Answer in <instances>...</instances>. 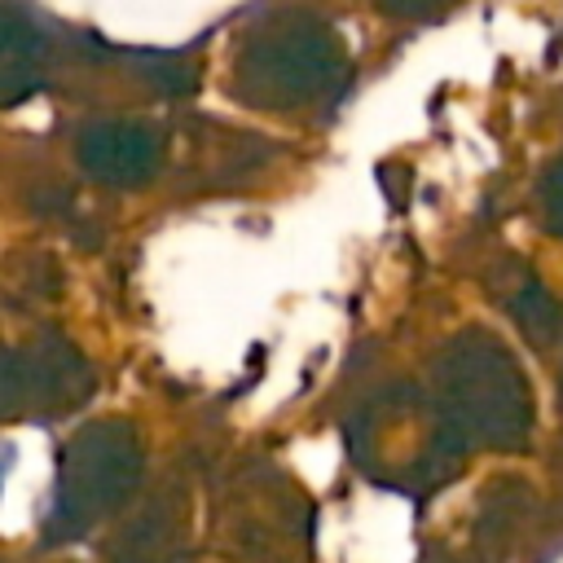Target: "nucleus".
Masks as SVG:
<instances>
[{
	"instance_id": "423d86ee",
	"label": "nucleus",
	"mask_w": 563,
	"mask_h": 563,
	"mask_svg": "<svg viewBox=\"0 0 563 563\" xmlns=\"http://www.w3.org/2000/svg\"><path fill=\"white\" fill-rule=\"evenodd\" d=\"M383 4H391V9H400V13H422V9H435V4H444V0H383Z\"/></svg>"
},
{
	"instance_id": "7ed1b4c3",
	"label": "nucleus",
	"mask_w": 563,
	"mask_h": 563,
	"mask_svg": "<svg viewBox=\"0 0 563 563\" xmlns=\"http://www.w3.org/2000/svg\"><path fill=\"white\" fill-rule=\"evenodd\" d=\"M339 66H343L339 44L330 40L325 26H312V22H303V26L286 22V26L260 35L246 48L251 84L255 88H273V101H282V106L317 97L339 75Z\"/></svg>"
},
{
	"instance_id": "f257e3e1",
	"label": "nucleus",
	"mask_w": 563,
	"mask_h": 563,
	"mask_svg": "<svg viewBox=\"0 0 563 563\" xmlns=\"http://www.w3.org/2000/svg\"><path fill=\"white\" fill-rule=\"evenodd\" d=\"M457 365L444 369V413L453 427L471 435H515L532 418V400L519 387L515 365L501 356L497 343H462L453 347Z\"/></svg>"
},
{
	"instance_id": "39448f33",
	"label": "nucleus",
	"mask_w": 563,
	"mask_h": 563,
	"mask_svg": "<svg viewBox=\"0 0 563 563\" xmlns=\"http://www.w3.org/2000/svg\"><path fill=\"white\" fill-rule=\"evenodd\" d=\"M541 202H545V220L554 233H563V158L550 167L545 185H541Z\"/></svg>"
},
{
	"instance_id": "20e7f679",
	"label": "nucleus",
	"mask_w": 563,
	"mask_h": 563,
	"mask_svg": "<svg viewBox=\"0 0 563 563\" xmlns=\"http://www.w3.org/2000/svg\"><path fill=\"white\" fill-rule=\"evenodd\" d=\"M158 132L145 123H97L79 136V158L97 180L136 185L150 180L158 167Z\"/></svg>"
},
{
	"instance_id": "f03ea898",
	"label": "nucleus",
	"mask_w": 563,
	"mask_h": 563,
	"mask_svg": "<svg viewBox=\"0 0 563 563\" xmlns=\"http://www.w3.org/2000/svg\"><path fill=\"white\" fill-rule=\"evenodd\" d=\"M136 444L119 427H88L70 444V462L57 479V501L53 515L66 519L70 532H79L88 519L110 510L136 479Z\"/></svg>"
}]
</instances>
